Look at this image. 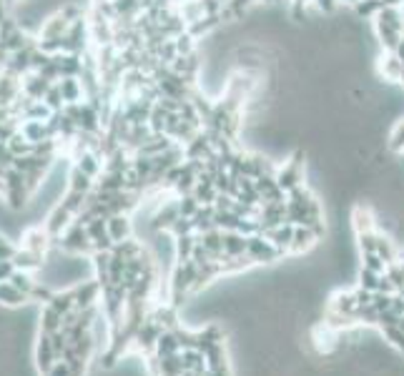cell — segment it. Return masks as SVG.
Wrapping results in <instances>:
<instances>
[{
  "label": "cell",
  "mask_w": 404,
  "mask_h": 376,
  "mask_svg": "<svg viewBox=\"0 0 404 376\" xmlns=\"http://www.w3.org/2000/svg\"><path fill=\"white\" fill-rule=\"evenodd\" d=\"M249 238V249H246V256L254 261V266H266V264H274V261H279L284 253H281L276 246L264 236V233H254V236H246Z\"/></svg>",
  "instance_id": "6da1fadb"
},
{
  "label": "cell",
  "mask_w": 404,
  "mask_h": 376,
  "mask_svg": "<svg viewBox=\"0 0 404 376\" xmlns=\"http://www.w3.org/2000/svg\"><path fill=\"white\" fill-rule=\"evenodd\" d=\"M274 176H276V181H279V186L284 188L286 194L294 191L296 186H301V183H304V160H301V156L294 154L284 166L276 168V174Z\"/></svg>",
  "instance_id": "7a4b0ae2"
},
{
  "label": "cell",
  "mask_w": 404,
  "mask_h": 376,
  "mask_svg": "<svg viewBox=\"0 0 404 376\" xmlns=\"http://www.w3.org/2000/svg\"><path fill=\"white\" fill-rule=\"evenodd\" d=\"M166 328L161 326L159 321L148 313V319L141 324V328H139V334H136V346H139V351H143V354H154V348H156V342H159V336L163 334Z\"/></svg>",
  "instance_id": "3957f363"
},
{
  "label": "cell",
  "mask_w": 404,
  "mask_h": 376,
  "mask_svg": "<svg viewBox=\"0 0 404 376\" xmlns=\"http://www.w3.org/2000/svg\"><path fill=\"white\" fill-rule=\"evenodd\" d=\"M319 241H321L319 233H316L314 229H309V226H296V229H294V241H292L289 253H294V256L307 253V251H312Z\"/></svg>",
  "instance_id": "277c9868"
},
{
  "label": "cell",
  "mask_w": 404,
  "mask_h": 376,
  "mask_svg": "<svg viewBox=\"0 0 404 376\" xmlns=\"http://www.w3.org/2000/svg\"><path fill=\"white\" fill-rule=\"evenodd\" d=\"M58 364V354L53 348V339L48 334H41V344H38V369L41 374H50V369Z\"/></svg>",
  "instance_id": "5b68a950"
},
{
  "label": "cell",
  "mask_w": 404,
  "mask_h": 376,
  "mask_svg": "<svg viewBox=\"0 0 404 376\" xmlns=\"http://www.w3.org/2000/svg\"><path fill=\"white\" fill-rule=\"evenodd\" d=\"M73 221H76V216H73L68 209H63L61 203H58L56 211L50 213L48 223H46V231H48L53 238H58V236H63V233H65V229H68Z\"/></svg>",
  "instance_id": "8992f818"
},
{
  "label": "cell",
  "mask_w": 404,
  "mask_h": 376,
  "mask_svg": "<svg viewBox=\"0 0 404 376\" xmlns=\"http://www.w3.org/2000/svg\"><path fill=\"white\" fill-rule=\"evenodd\" d=\"M294 229L296 226H292V223H281V226H276V229H269L264 233L269 241H272L276 249L281 251V253H289V249H292V241H294Z\"/></svg>",
  "instance_id": "52a82bcc"
},
{
  "label": "cell",
  "mask_w": 404,
  "mask_h": 376,
  "mask_svg": "<svg viewBox=\"0 0 404 376\" xmlns=\"http://www.w3.org/2000/svg\"><path fill=\"white\" fill-rule=\"evenodd\" d=\"M105 223H108V233H111L113 244H121V241H125V238H131V218H128V213H113V216L105 218Z\"/></svg>",
  "instance_id": "ba28073f"
},
{
  "label": "cell",
  "mask_w": 404,
  "mask_h": 376,
  "mask_svg": "<svg viewBox=\"0 0 404 376\" xmlns=\"http://www.w3.org/2000/svg\"><path fill=\"white\" fill-rule=\"evenodd\" d=\"M50 81H46V78L41 76V73H35V70H30V76L23 78V93L28 98H33V101H43V96L50 91Z\"/></svg>",
  "instance_id": "9c48e42d"
},
{
  "label": "cell",
  "mask_w": 404,
  "mask_h": 376,
  "mask_svg": "<svg viewBox=\"0 0 404 376\" xmlns=\"http://www.w3.org/2000/svg\"><path fill=\"white\" fill-rule=\"evenodd\" d=\"M246 249H249V238L239 231H223V256H246Z\"/></svg>",
  "instance_id": "30bf717a"
},
{
  "label": "cell",
  "mask_w": 404,
  "mask_h": 376,
  "mask_svg": "<svg viewBox=\"0 0 404 376\" xmlns=\"http://www.w3.org/2000/svg\"><path fill=\"white\" fill-rule=\"evenodd\" d=\"M70 28V21L65 18V15L58 10L53 18H48V21L41 25V41H50V38H63V35L68 33Z\"/></svg>",
  "instance_id": "8fae6325"
},
{
  "label": "cell",
  "mask_w": 404,
  "mask_h": 376,
  "mask_svg": "<svg viewBox=\"0 0 404 376\" xmlns=\"http://www.w3.org/2000/svg\"><path fill=\"white\" fill-rule=\"evenodd\" d=\"M73 293H76V309H91L98 301V296H101V284L98 281H85L78 289H73Z\"/></svg>",
  "instance_id": "7c38bea8"
},
{
  "label": "cell",
  "mask_w": 404,
  "mask_h": 376,
  "mask_svg": "<svg viewBox=\"0 0 404 376\" xmlns=\"http://www.w3.org/2000/svg\"><path fill=\"white\" fill-rule=\"evenodd\" d=\"M379 73L384 76V81H392V83H402L404 76V63L399 61L394 53H387L379 63Z\"/></svg>",
  "instance_id": "4fadbf2b"
},
{
  "label": "cell",
  "mask_w": 404,
  "mask_h": 376,
  "mask_svg": "<svg viewBox=\"0 0 404 376\" xmlns=\"http://www.w3.org/2000/svg\"><path fill=\"white\" fill-rule=\"evenodd\" d=\"M199 236V244H203V249L209 251L214 258L223 256V231L221 229H209L203 233H196Z\"/></svg>",
  "instance_id": "5bb4252c"
},
{
  "label": "cell",
  "mask_w": 404,
  "mask_h": 376,
  "mask_svg": "<svg viewBox=\"0 0 404 376\" xmlns=\"http://www.w3.org/2000/svg\"><path fill=\"white\" fill-rule=\"evenodd\" d=\"M50 233L46 229H30L26 231V236H23V241H26V249L33 251V253H38V256H43L46 251H48V241H50Z\"/></svg>",
  "instance_id": "9a60e30c"
},
{
  "label": "cell",
  "mask_w": 404,
  "mask_h": 376,
  "mask_svg": "<svg viewBox=\"0 0 404 376\" xmlns=\"http://www.w3.org/2000/svg\"><path fill=\"white\" fill-rule=\"evenodd\" d=\"M203 356H206V369H221V366H229V354H226V339L223 342H216L211 344L206 351H203Z\"/></svg>",
  "instance_id": "2e32d148"
},
{
  "label": "cell",
  "mask_w": 404,
  "mask_h": 376,
  "mask_svg": "<svg viewBox=\"0 0 404 376\" xmlns=\"http://www.w3.org/2000/svg\"><path fill=\"white\" fill-rule=\"evenodd\" d=\"M58 85H61V93H63V98H65V103H83L85 101L83 85H81L78 78H61Z\"/></svg>",
  "instance_id": "e0dca14e"
},
{
  "label": "cell",
  "mask_w": 404,
  "mask_h": 376,
  "mask_svg": "<svg viewBox=\"0 0 404 376\" xmlns=\"http://www.w3.org/2000/svg\"><path fill=\"white\" fill-rule=\"evenodd\" d=\"M181 362L183 371H194V374H203L206 371V356L199 348H181Z\"/></svg>",
  "instance_id": "ac0fdd59"
},
{
  "label": "cell",
  "mask_w": 404,
  "mask_h": 376,
  "mask_svg": "<svg viewBox=\"0 0 404 376\" xmlns=\"http://www.w3.org/2000/svg\"><path fill=\"white\" fill-rule=\"evenodd\" d=\"M154 354L159 356V359H163V356L181 354V344H179V339H176L174 331H163V334L159 336V342H156Z\"/></svg>",
  "instance_id": "d6986e66"
},
{
  "label": "cell",
  "mask_w": 404,
  "mask_h": 376,
  "mask_svg": "<svg viewBox=\"0 0 404 376\" xmlns=\"http://www.w3.org/2000/svg\"><path fill=\"white\" fill-rule=\"evenodd\" d=\"M21 133L30 143H41V140H48V125L46 121H23L21 123Z\"/></svg>",
  "instance_id": "ffe728a7"
},
{
  "label": "cell",
  "mask_w": 404,
  "mask_h": 376,
  "mask_svg": "<svg viewBox=\"0 0 404 376\" xmlns=\"http://www.w3.org/2000/svg\"><path fill=\"white\" fill-rule=\"evenodd\" d=\"M13 264L21 271H33V269H43V256H38L28 249H18L13 256Z\"/></svg>",
  "instance_id": "44dd1931"
},
{
  "label": "cell",
  "mask_w": 404,
  "mask_h": 376,
  "mask_svg": "<svg viewBox=\"0 0 404 376\" xmlns=\"http://www.w3.org/2000/svg\"><path fill=\"white\" fill-rule=\"evenodd\" d=\"M61 328H63V316L48 304V306L43 309V313H41V334L53 336L56 331H61Z\"/></svg>",
  "instance_id": "7402d4cb"
},
{
  "label": "cell",
  "mask_w": 404,
  "mask_h": 376,
  "mask_svg": "<svg viewBox=\"0 0 404 376\" xmlns=\"http://www.w3.org/2000/svg\"><path fill=\"white\" fill-rule=\"evenodd\" d=\"M214 216H216V206H201V209L196 211V216L191 218V221H194L196 233H203V231H209V229H216Z\"/></svg>",
  "instance_id": "603a6c76"
},
{
  "label": "cell",
  "mask_w": 404,
  "mask_h": 376,
  "mask_svg": "<svg viewBox=\"0 0 404 376\" xmlns=\"http://www.w3.org/2000/svg\"><path fill=\"white\" fill-rule=\"evenodd\" d=\"M26 293L21 289H15L10 281H0V304H6V306H21L26 304Z\"/></svg>",
  "instance_id": "cb8c5ba5"
},
{
  "label": "cell",
  "mask_w": 404,
  "mask_h": 376,
  "mask_svg": "<svg viewBox=\"0 0 404 376\" xmlns=\"http://www.w3.org/2000/svg\"><path fill=\"white\" fill-rule=\"evenodd\" d=\"M96 188V178H91L88 174H83L81 168L73 166L70 171V191H78V194H91Z\"/></svg>",
  "instance_id": "d4e9b609"
},
{
  "label": "cell",
  "mask_w": 404,
  "mask_h": 376,
  "mask_svg": "<svg viewBox=\"0 0 404 376\" xmlns=\"http://www.w3.org/2000/svg\"><path fill=\"white\" fill-rule=\"evenodd\" d=\"M379 334L399 356H404V331L399 326H379Z\"/></svg>",
  "instance_id": "484cf974"
},
{
  "label": "cell",
  "mask_w": 404,
  "mask_h": 376,
  "mask_svg": "<svg viewBox=\"0 0 404 376\" xmlns=\"http://www.w3.org/2000/svg\"><path fill=\"white\" fill-rule=\"evenodd\" d=\"M50 306L56 309L61 316H65V313H70L73 309H76V293L73 291H63V293H53V299L48 301Z\"/></svg>",
  "instance_id": "4316f807"
},
{
  "label": "cell",
  "mask_w": 404,
  "mask_h": 376,
  "mask_svg": "<svg viewBox=\"0 0 404 376\" xmlns=\"http://www.w3.org/2000/svg\"><path fill=\"white\" fill-rule=\"evenodd\" d=\"M8 148H10V151H13V156L15 158H18V156H28V154H35V143H30L28 138H26V136H23L21 131L15 133L13 138L8 140Z\"/></svg>",
  "instance_id": "83f0119b"
},
{
  "label": "cell",
  "mask_w": 404,
  "mask_h": 376,
  "mask_svg": "<svg viewBox=\"0 0 404 376\" xmlns=\"http://www.w3.org/2000/svg\"><path fill=\"white\" fill-rule=\"evenodd\" d=\"M10 284H13L15 289H21V291L30 299V291L35 289V284H38V281H35L28 271H21V269H15V273L10 276Z\"/></svg>",
  "instance_id": "f1b7e54d"
},
{
  "label": "cell",
  "mask_w": 404,
  "mask_h": 376,
  "mask_svg": "<svg viewBox=\"0 0 404 376\" xmlns=\"http://www.w3.org/2000/svg\"><path fill=\"white\" fill-rule=\"evenodd\" d=\"M43 101H46V105H48V108L53 113H61L63 108H65V98H63L61 85H58V83L50 85V91L46 93V96H43Z\"/></svg>",
  "instance_id": "f546056e"
},
{
  "label": "cell",
  "mask_w": 404,
  "mask_h": 376,
  "mask_svg": "<svg viewBox=\"0 0 404 376\" xmlns=\"http://www.w3.org/2000/svg\"><path fill=\"white\" fill-rule=\"evenodd\" d=\"M379 279H382V273H376V271H370V269H359V286L362 289H367V291L376 293L379 291Z\"/></svg>",
  "instance_id": "4dcf8cb0"
},
{
  "label": "cell",
  "mask_w": 404,
  "mask_h": 376,
  "mask_svg": "<svg viewBox=\"0 0 404 376\" xmlns=\"http://www.w3.org/2000/svg\"><path fill=\"white\" fill-rule=\"evenodd\" d=\"M362 266L364 269H370V271H376V273H384L387 271V261H384L379 253H362Z\"/></svg>",
  "instance_id": "1f68e13d"
},
{
  "label": "cell",
  "mask_w": 404,
  "mask_h": 376,
  "mask_svg": "<svg viewBox=\"0 0 404 376\" xmlns=\"http://www.w3.org/2000/svg\"><path fill=\"white\" fill-rule=\"evenodd\" d=\"M392 301H394V293L376 291L374 296H372V309H374L376 313H382V311H387V309H392Z\"/></svg>",
  "instance_id": "d6a6232c"
},
{
  "label": "cell",
  "mask_w": 404,
  "mask_h": 376,
  "mask_svg": "<svg viewBox=\"0 0 404 376\" xmlns=\"http://www.w3.org/2000/svg\"><path fill=\"white\" fill-rule=\"evenodd\" d=\"M399 321H402V313H397L394 309H387V311L379 313V319H376V328L379 326H399Z\"/></svg>",
  "instance_id": "836d02e7"
},
{
  "label": "cell",
  "mask_w": 404,
  "mask_h": 376,
  "mask_svg": "<svg viewBox=\"0 0 404 376\" xmlns=\"http://www.w3.org/2000/svg\"><path fill=\"white\" fill-rule=\"evenodd\" d=\"M13 273H15L13 258H0V281H10Z\"/></svg>",
  "instance_id": "e575fe53"
},
{
  "label": "cell",
  "mask_w": 404,
  "mask_h": 376,
  "mask_svg": "<svg viewBox=\"0 0 404 376\" xmlns=\"http://www.w3.org/2000/svg\"><path fill=\"white\" fill-rule=\"evenodd\" d=\"M15 251H18V249H15V246L8 241V238L0 236V258H13Z\"/></svg>",
  "instance_id": "d590c367"
},
{
  "label": "cell",
  "mask_w": 404,
  "mask_h": 376,
  "mask_svg": "<svg viewBox=\"0 0 404 376\" xmlns=\"http://www.w3.org/2000/svg\"><path fill=\"white\" fill-rule=\"evenodd\" d=\"M46 376H70V366L65 362H58L53 369H50V374H46Z\"/></svg>",
  "instance_id": "8d00e7d4"
},
{
  "label": "cell",
  "mask_w": 404,
  "mask_h": 376,
  "mask_svg": "<svg viewBox=\"0 0 404 376\" xmlns=\"http://www.w3.org/2000/svg\"><path fill=\"white\" fill-rule=\"evenodd\" d=\"M201 376H231V369L229 366H221V369H206Z\"/></svg>",
  "instance_id": "74e56055"
},
{
  "label": "cell",
  "mask_w": 404,
  "mask_h": 376,
  "mask_svg": "<svg viewBox=\"0 0 404 376\" xmlns=\"http://www.w3.org/2000/svg\"><path fill=\"white\" fill-rule=\"evenodd\" d=\"M394 56H397V58H399V61H402V63H404V38H402V43H399V48H397V50H394Z\"/></svg>",
  "instance_id": "f35d334b"
},
{
  "label": "cell",
  "mask_w": 404,
  "mask_h": 376,
  "mask_svg": "<svg viewBox=\"0 0 404 376\" xmlns=\"http://www.w3.org/2000/svg\"><path fill=\"white\" fill-rule=\"evenodd\" d=\"M6 18H8V15H6V8H3V0H0V23L6 21Z\"/></svg>",
  "instance_id": "ab89813d"
},
{
  "label": "cell",
  "mask_w": 404,
  "mask_h": 376,
  "mask_svg": "<svg viewBox=\"0 0 404 376\" xmlns=\"http://www.w3.org/2000/svg\"><path fill=\"white\" fill-rule=\"evenodd\" d=\"M93 3H96V6H103V3H111V0H93Z\"/></svg>",
  "instance_id": "60d3db41"
},
{
  "label": "cell",
  "mask_w": 404,
  "mask_h": 376,
  "mask_svg": "<svg viewBox=\"0 0 404 376\" xmlns=\"http://www.w3.org/2000/svg\"><path fill=\"white\" fill-rule=\"evenodd\" d=\"M183 376H201V374H194V371H183Z\"/></svg>",
  "instance_id": "b9f144b4"
},
{
  "label": "cell",
  "mask_w": 404,
  "mask_h": 376,
  "mask_svg": "<svg viewBox=\"0 0 404 376\" xmlns=\"http://www.w3.org/2000/svg\"><path fill=\"white\" fill-rule=\"evenodd\" d=\"M399 328H402V331H404V316H402V321H399Z\"/></svg>",
  "instance_id": "7bdbcfd3"
}]
</instances>
